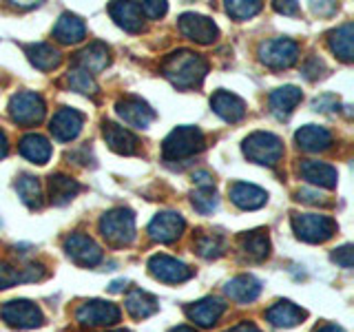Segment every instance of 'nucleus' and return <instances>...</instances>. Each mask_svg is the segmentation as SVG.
Returning a JSON list of instances; mask_svg holds the SVG:
<instances>
[{"label": "nucleus", "instance_id": "f257e3e1", "mask_svg": "<svg viewBox=\"0 0 354 332\" xmlns=\"http://www.w3.org/2000/svg\"><path fill=\"white\" fill-rule=\"evenodd\" d=\"M162 73L177 89H193L204 80V75L208 73V62L195 51H175L162 64Z\"/></svg>", "mask_w": 354, "mask_h": 332}, {"label": "nucleus", "instance_id": "f03ea898", "mask_svg": "<svg viewBox=\"0 0 354 332\" xmlns=\"http://www.w3.org/2000/svg\"><path fill=\"white\" fill-rule=\"evenodd\" d=\"M206 147L204 133L197 127H177L169 133V138L162 144L164 160L169 162H182L193 158V155L202 153Z\"/></svg>", "mask_w": 354, "mask_h": 332}, {"label": "nucleus", "instance_id": "7ed1b4c3", "mask_svg": "<svg viewBox=\"0 0 354 332\" xmlns=\"http://www.w3.org/2000/svg\"><path fill=\"white\" fill-rule=\"evenodd\" d=\"M100 232L111 246H129L136 237V215L129 208L109 210L100 219Z\"/></svg>", "mask_w": 354, "mask_h": 332}, {"label": "nucleus", "instance_id": "20e7f679", "mask_svg": "<svg viewBox=\"0 0 354 332\" xmlns=\"http://www.w3.org/2000/svg\"><path fill=\"white\" fill-rule=\"evenodd\" d=\"M243 155L254 162V164H263V166H274L281 160L283 155V144L281 140L274 136V133H266L257 131L243 140Z\"/></svg>", "mask_w": 354, "mask_h": 332}, {"label": "nucleus", "instance_id": "39448f33", "mask_svg": "<svg viewBox=\"0 0 354 332\" xmlns=\"http://www.w3.org/2000/svg\"><path fill=\"white\" fill-rule=\"evenodd\" d=\"M292 228L299 239H304L308 243H321L328 241L337 232V221L319 213H295Z\"/></svg>", "mask_w": 354, "mask_h": 332}, {"label": "nucleus", "instance_id": "423d86ee", "mask_svg": "<svg viewBox=\"0 0 354 332\" xmlns=\"http://www.w3.org/2000/svg\"><path fill=\"white\" fill-rule=\"evenodd\" d=\"M75 321L82 328H106L115 326L120 321V308L115 304L100 302V299H91L84 302L75 310Z\"/></svg>", "mask_w": 354, "mask_h": 332}, {"label": "nucleus", "instance_id": "0eeeda50", "mask_svg": "<svg viewBox=\"0 0 354 332\" xmlns=\"http://www.w3.org/2000/svg\"><path fill=\"white\" fill-rule=\"evenodd\" d=\"M0 317L5 319V324L11 328H18V330H31V328H38L42 326V313L40 308L27 302V299H14V302H7L0 306Z\"/></svg>", "mask_w": 354, "mask_h": 332}, {"label": "nucleus", "instance_id": "6e6552de", "mask_svg": "<svg viewBox=\"0 0 354 332\" xmlns=\"http://www.w3.org/2000/svg\"><path fill=\"white\" fill-rule=\"evenodd\" d=\"M9 116L16 124H38L44 118V100L33 91H20L9 100Z\"/></svg>", "mask_w": 354, "mask_h": 332}, {"label": "nucleus", "instance_id": "1a4fd4ad", "mask_svg": "<svg viewBox=\"0 0 354 332\" xmlns=\"http://www.w3.org/2000/svg\"><path fill=\"white\" fill-rule=\"evenodd\" d=\"M259 58L270 69H288L299 60V44L290 38H274L259 47Z\"/></svg>", "mask_w": 354, "mask_h": 332}, {"label": "nucleus", "instance_id": "9d476101", "mask_svg": "<svg viewBox=\"0 0 354 332\" xmlns=\"http://www.w3.org/2000/svg\"><path fill=\"white\" fill-rule=\"evenodd\" d=\"M149 273L164 284H182L193 277V268L169 255H153L149 259Z\"/></svg>", "mask_w": 354, "mask_h": 332}, {"label": "nucleus", "instance_id": "9b49d317", "mask_svg": "<svg viewBox=\"0 0 354 332\" xmlns=\"http://www.w3.org/2000/svg\"><path fill=\"white\" fill-rule=\"evenodd\" d=\"M64 250L77 266H86V268L102 261V248L88 235H84V232H73V235L66 237Z\"/></svg>", "mask_w": 354, "mask_h": 332}, {"label": "nucleus", "instance_id": "f8f14e48", "mask_svg": "<svg viewBox=\"0 0 354 332\" xmlns=\"http://www.w3.org/2000/svg\"><path fill=\"white\" fill-rule=\"evenodd\" d=\"M115 111H118V116L124 120V124L136 127V129H147L155 120V111L144 102L142 98H136V95H127L118 100Z\"/></svg>", "mask_w": 354, "mask_h": 332}, {"label": "nucleus", "instance_id": "ddd939ff", "mask_svg": "<svg viewBox=\"0 0 354 332\" xmlns=\"http://www.w3.org/2000/svg\"><path fill=\"white\" fill-rule=\"evenodd\" d=\"M186 228V221L182 215L177 213H160L155 215L153 221L149 224V235L153 241L160 243H173L175 239H180V235Z\"/></svg>", "mask_w": 354, "mask_h": 332}, {"label": "nucleus", "instance_id": "4468645a", "mask_svg": "<svg viewBox=\"0 0 354 332\" xmlns=\"http://www.w3.org/2000/svg\"><path fill=\"white\" fill-rule=\"evenodd\" d=\"M82 124H84V116L80 113V111L64 107L60 111H55L49 129L58 142H71L77 138V133L82 131Z\"/></svg>", "mask_w": 354, "mask_h": 332}, {"label": "nucleus", "instance_id": "2eb2a0df", "mask_svg": "<svg viewBox=\"0 0 354 332\" xmlns=\"http://www.w3.org/2000/svg\"><path fill=\"white\" fill-rule=\"evenodd\" d=\"M180 31L188 40H195L199 44H210L217 38V25L210 18L199 14H182Z\"/></svg>", "mask_w": 354, "mask_h": 332}, {"label": "nucleus", "instance_id": "dca6fc26", "mask_svg": "<svg viewBox=\"0 0 354 332\" xmlns=\"http://www.w3.org/2000/svg\"><path fill=\"white\" fill-rule=\"evenodd\" d=\"M102 136L109 144V149L120 155H136L140 151V140L129 129L115 124V122H104Z\"/></svg>", "mask_w": 354, "mask_h": 332}, {"label": "nucleus", "instance_id": "f3484780", "mask_svg": "<svg viewBox=\"0 0 354 332\" xmlns=\"http://www.w3.org/2000/svg\"><path fill=\"white\" fill-rule=\"evenodd\" d=\"M226 304L217 297H206L202 302H197L193 306L186 308V315L193 324L202 326V328H210L213 324H217V319L224 315Z\"/></svg>", "mask_w": 354, "mask_h": 332}, {"label": "nucleus", "instance_id": "a211bd4d", "mask_svg": "<svg viewBox=\"0 0 354 332\" xmlns=\"http://www.w3.org/2000/svg\"><path fill=\"white\" fill-rule=\"evenodd\" d=\"M228 193H230L232 204L243 210L261 208L266 202H268V193H266L263 188L254 186V184H246V182H235L228 188Z\"/></svg>", "mask_w": 354, "mask_h": 332}, {"label": "nucleus", "instance_id": "6ab92c4d", "mask_svg": "<svg viewBox=\"0 0 354 332\" xmlns=\"http://www.w3.org/2000/svg\"><path fill=\"white\" fill-rule=\"evenodd\" d=\"M210 107H213L215 113L226 122H239L243 116H246V104H243V100L230 91H217L213 98H210Z\"/></svg>", "mask_w": 354, "mask_h": 332}, {"label": "nucleus", "instance_id": "aec40b11", "mask_svg": "<svg viewBox=\"0 0 354 332\" xmlns=\"http://www.w3.org/2000/svg\"><path fill=\"white\" fill-rule=\"evenodd\" d=\"M299 171H301V177L306 182L321 186V188H335L339 180L335 166H330L326 162H317V160H304Z\"/></svg>", "mask_w": 354, "mask_h": 332}, {"label": "nucleus", "instance_id": "412c9836", "mask_svg": "<svg viewBox=\"0 0 354 332\" xmlns=\"http://www.w3.org/2000/svg\"><path fill=\"white\" fill-rule=\"evenodd\" d=\"M106 64H109V47L102 42H91L88 47H84L75 55V62H73V66H80V69H84L91 75L106 69Z\"/></svg>", "mask_w": 354, "mask_h": 332}, {"label": "nucleus", "instance_id": "4be33fe9", "mask_svg": "<svg viewBox=\"0 0 354 332\" xmlns=\"http://www.w3.org/2000/svg\"><path fill=\"white\" fill-rule=\"evenodd\" d=\"M295 140L299 144V149H304L308 153H319V151H326L330 144H332V136L330 131L324 127H317V124H306L295 133Z\"/></svg>", "mask_w": 354, "mask_h": 332}, {"label": "nucleus", "instance_id": "5701e85b", "mask_svg": "<svg viewBox=\"0 0 354 332\" xmlns=\"http://www.w3.org/2000/svg\"><path fill=\"white\" fill-rule=\"evenodd\" d=\"M266 319L277 328H295L306 319V310L290 302H277L272 308H268Z\"/></svg>", "mask_w": 354, "mask_h": 332}, {"label": "nucleus", "instance_id": "b1692460", "mask_svg": "<svg viewBox=\"0 0 354 332\" xmlns=\"http://www.w3.org/2000/svg\"><path fill=\"white\" fill-rule=\"evenodd\" d=\"M109 14L124 31L138 33L144 27V16L138 3H113L109 7Z\"/></svg>", "mask_w": 354, "mask_h": 332}, {"label": "nucleus", "instance_id": "393cba45", "mask_svg": "<svg viewBox=\"0 0 354 332\" xmlns=\"http://www.w3.org/2000/svg\"><path fill=\"white\" fill-rule=\"evenodd\" d=\"M259 293H261V282L252 275H239L226 284V295L239 304L254 302V299L259 297Z\"/></svg>", "mask_w": 354, "mask_h": 332}, {"label": "nucleus", "instance_id": "a878e982", "mask_svg": "<svg viewBox=\"0 0 354 332\" xmlns=\"http://www.w3.org/2000/svg\"><path fill=\"white\" fill-rule=\"evenodd\" d=\"M124 306L129 310V315L136 319H147L158 313V308H160L158 299H155L151 293L142 290V288H131L124 299Z\"/></svg>", "mask_w": 354, "mask_h": 332}, {"label": "nucleus", "instance_id": "bb28decb", "mask_svg": "<svg viewBox=\"0 0 354 332\" xmlns=\"http://www.w3.org/2000/svg\"><path fill=\"white\" fill-rule=\"evenodd\" d=\"M80 191H82V186L77 184L75 180H71L69 175L55 173V175L49 177V199H51V204H55V206L69 204Z\"/></svg>", "mask_w": 354, "mask_h": 332}, {"label": "nucleus", "instance_id": "cd10ccee", "mask_svg": "<svg viewBox=\"0 0 354 332\" xmlns=\"http://www.w3.org/2000/svg\"><path fill=\"white\" fill-rule=\"evenodd\" d=\"M239 248L243 250L248 259L252 261H261L268 257L270 252V239H268V232L266 230H250V232H243L239 237Z\"/></svg>", "mask_w": 354, "mask_h": 332}, {"label": "nucleus", "instance_id": "c85d7f7f", "mask_svg": "<svg viewBox=\"0 0 354 332\" xmlns=\"http://www.w3.org/2000/svg\"><path fill=\"white\" fill-rule=\"evenodd\" d=\"M53 38L60 40L62 44H75L80 42L84 36H86V29H84V22L73 16V14H62L58 18V22H55L53 27Z\"/></svg>", "mask_w": 354, "mask_h": 332}, {"label": "nucleus", "instance_id": "c756f323", "mask_svg": "<svg viewBox=\"0 0 354 332\" xmlns=\"http://www.w3.org/2000/svg\"><path fill=\"white\" fill-rule=\"evenodd\" d=\"M270 111L277 116V118H288L292 113V109L301 102V89H297L292 84H288V86H281V89H277V91L270 93Z\"/></svg>", "mask_w": 354, "mask_h": 332}, {"label": "nucleus", "instance_id": "7c9ffc66", "mask_svg": "<svg viewBox=\"0 0 354 332\" xmlns=\"http://www.w3.org/2000/svg\"><path fill=\"white\" fill-rule=\"evenodd\" d=\"M20 153L33 164H47L51 158V144L40 133H29L20 140Z\"/></svg>", "mask_w": 354, "mask_h": 332}, {"label": "nucleus", "instance_id": "2f4dec72", "mask_svg": "<svg viewBox=\"0 0 354 332\" xmlns=\"http://www.w3.org/2000/svg\"><path fill=\"white\" fill-rule=\"evenodd\" d=\"M25 51L29 55L31 64L36 66V69H40V71H53L55 66L60 64V60H62L60 58V51L53 49L51 44H47V42L27 44Z\"/></svg>", "mask_w": 354, "mask_h": 332}, {"label": "nucleus", "instance_id": "473e14b6", "mask_svg": "<svg viewBox=\"0 0 354 332\" xmlns=\"http://www.w3.org/2000/svg\"><path fill=\"white\" fill-rule=\"evenodd\" d=\"M352 42H354L352 22H346V25H341L339 29L330 33V49L335 51L343 62H352V58H354Z\"/></svg>", "mask_w": 354, "mask_h": 332}, {"label": "nucleus", "instance_id": "72a5a7b5", "mask_svg": "<svg viewBox=\"0 0 354 332\" xmlns=\"http://www.w3.org/2000/svg\"><path fill=\"white\" fill-rule=\"evenodd\" d=\"M16 191H18L22 202H25L29 208L42 206V188H40V182L33 175H20L18 182H16Z\"/></svg>", "mask_w": 354, "mask_h": 332}, {"label": "nucleus", "instance_id": "f704fd0d", "mask_svg": "<svg viewBox=\"0 0 354 332\" xmlns=\"http://www.w3.org/2000/svg\"><path fill=\"white\" fill-rule=\"evenodd\" d=\"M195 250L204 259H217L224 252V237L217 232H202L195 241Z\"/></svg>", "mask_w": 354, "mask_h": 332}, {"label": "nucleus", "instance_id": "c9c22d12", "mask_svg": "<svg viewBox=\"0 0 354 332\" xmlns=\"http://www.w3.org/2000/svg\"><path fill=\"white\" fill-rule=\"evenodd\" d=\"M66 84H69L73 91L86 93V95H93L97 91V84L93 80V75L86 73L84 69H80V66H73V69H69V73H66Z\"/></svg>", "mask_w": 354, "mask_h": 332}, {"label": "nucleus", "instance_id": "e433bc0d", "mask_svg": "<svg viewBox=\"0 0 354 332\" xmlns=\"http://www.w3.org/2000/svg\"><path fill=\"white\" fill-rule=\"evenodd\" d=\"M219 204V197L215 186H197V191L193 193V206L199 210L202 215L213 213Z\"/></svg>", "mask_w": 354, "mask_h": 332}, {"label": "nucleus", "instance_id": "4c0bfd02", "mask_svg": "<svg viewBox=\"0 0 354 332\" xmlns=\"http://www.w3.org/2000/svg\"><path fill=\"white\" fill-rule=\"evenodd\" d=\"M226 11L230 18L235 20H248L257 16L261 11V3H246V0H235V3H226Z\"/></svg>", "mask_w": 354, "mask_h": 332}, {"label": "nucleus", "instance_id": "58836bf2", "mask_svg": "<svg viewBox=\"0 0 354 332\" xmlns=\"http://www.w3.org/2000/svg\"><path fill=\"white\" fill-rule=\"evenodd\" d=\"M20 282H25L22 268H14V266H9V264H0V290L16 286Z\"/></svg>", "mask_w": 354, "mask_h": 332}, {"label": "nucleus", "instance_id": "ea45409f", "mask_svg": "<svg viewBox=\"0 0 354 332\" xmlns=\"http://www.w3.org/2000/svg\"><path fill=\"white\" fill-rule=\"evenodd\" d=\"M138 5H140L142 16L144 18H151V20L164 16L166 9H169V5H166V3H155V0H151V3H138Z\"/></svg>", "mask_w": 354, "mask_h": 332}, {"label": "nucleus", "instance_id": "a19ab883", "mask_svg": "<svg viewBox=\"0 0 354 332\" xmlns=\"http://www.w3.org/2000/svg\"><path fill=\"white\" fill-rule=\"evenodd\" d=\"M326 73V64L324 60H319V58H310L306 64H304V75L308 77V80H317L319 75H324Z\"/></svg>", "mask_w": 354, "mask_h": 332}, {"label": "nucleus", "instance_id": "79ce46f5", "mask_svg": "<svg viewBox=\"0 0 354 332\" xmlns=\"http://www.w3.org/2000/svg\"><path fill=\"white\" fill-rule=\"evenodd\" d=\"M332 261H337L343 268H352V246H341L337 252H332Z\"/></svg>", "mask_w": 354, "mask_h": 332}, {"label": "nucleus", "instance_id": "37998d69", "mask_svg": "<svg viewBox=\"0 0 354 332\" xmlns=\"http://www.w3.org/2000/svg\"><path fill=\"white\" fill-rule=\"evenodd\" d=\"M313 107H315V111H332V109L339 107V100H337V95L326 93V95L317 98L315 102H313Z\"/></svg>", "mask_w": 354, "mask_h": 332}, {"label": "nucleus", "instance_id": "c03bdc74", "mask_svg": "<svg viewBox=\"0 0 354 332\" xmlns=\"http://www.w3.org/2000/svg\"><path fill=\"white\" fill-rule=\"evenodd\" d=\"M274 11H279L283 16H295L299 11V5L297 3H274Z\"/></svg>", "mask_w": 354, "mask_h": 332}, {"label": "nucleus", "instance_id": "a18cd8bd", "mask_svg": "<svg viewBox=\"0 0 354 332\" xmlns=\"http://www.w3.org/2000/svg\"><path fill=\"white\" fill-rule=\"evenodd\" d=\"M193 180L197 186H213V175L206 173V171H197L193 173Z\"/></svg>", "mask_w": 354, "mask_h": 332}, {"label": "nucleus", "instance_id": "49530a36", "mask_svg": "<svg viewBox=\"0 0 354 332\" xmlns=\"http://www.w3.org/2000/svg\"><path fill=\"white\" fill-rule=\"evenodd\" d=\"M299 199H301V202H306V204H321V202H324V199H321V195L315 193V191H299Z\"/></svg>", "mask_w": 354, "mask_h": 332}, {"label": "nucleus", "instance_id": "de8ad7c7", "mask_svg": "<svg viewBox=\"0 0 354 332\" xmlns=\"http://www.w3.org/2000/svg\"><path fill=\"white\" fill-rule=\"evenodd\" d=\"M313 11L319 16H328L332 11H337V3H319V5L313 3Z\"/></svg>", "mask_w": 354, "mask_h": 332}, {"label": "nucleus", "instance_id": "09e8293b", "mask_svg": "<svg viewBox=\"0 0 354 332\" xmlns=\"http://www.w3.org/2000/svg\"><path fill=\"white\" fill-rule=\"evenodd\" d=\"M226 332H261L257 326L254 324H250V321H241V324H237V326H232L230 330H226Z\"/></svg>", "mask_w": 354, "mask_h": 332}, {"label": "nucleus", "instance_id": "8fccbe9b", "mask_svg": "<svg viewBox=\"0 0 354 332\" xmlns=\"http://www.w3.org/2000/svg\"><path fill=\"white\" fill-rule=\"evenodd\" d=\"M9 151V144H7V138H5V133L0 131V158H5Z\"/></svg>", "mask_w": 354, "mask_h": 332}, {"label": "nucleus", "instance_id": "3c124183", "mask_svg": "<svg viewBox=\"0 0 354 332\" xmlns=\"http://www.w3.org/2000/svg\"><path fill=\"white\" fill-rule=\"evenodd\" d=\"M315 332H343L339 326H332V324H326V326H321V328H317Z\"/></svg>", "mask_w": 354, "mask_h": 332}, {"label": "nucleus", "instance_id": "603ef678", "mask_svg": "<svg viewBox=\"0 0 354 332\" xmlns=\"http://www.w3.org/2000/svg\"><path fill=\"white\" fill-rule=\"evenodd\" d=\"M171 332H197V330L191 328V326H177V328H173Z\"/></svg>", "mask_w": 354, "mask_h": 332}, {"label": "nucleus", "instance_id": "864d4df0", "mask_svg": "<svg viewBox=\"0 0 354 332\" xmlns=\"http://www.w3.org/2000/svg\"><path fill=\"white\" fill-rule=\"evenodd\" d=\"M118 332H127V330H118Z\"/></svg>", "mask_w": 354, "mask_h": 332}]
</instances>
